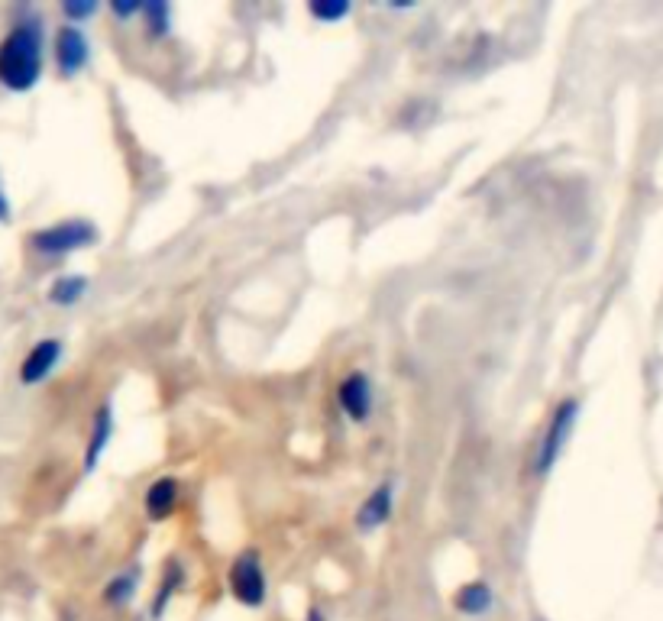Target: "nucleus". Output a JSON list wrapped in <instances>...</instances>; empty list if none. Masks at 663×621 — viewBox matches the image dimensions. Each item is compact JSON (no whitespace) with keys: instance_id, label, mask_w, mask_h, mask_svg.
<instances>
[{"instance_id":"obj_1","label":"nucleus","mask_w":663,"mask_h":621,"mask_svg":"<svg viewBox=\"0 0 663 621\" xmlns=\"http://www.w3.org/2000/svg\"><path fill=\"white\" fill-rule=\"evenodd\" d=\"M46 68V26L30 13L10 26L0 39V85L13 94H26L39 85Z\"/></svg>"},{"instance_id":"obj_2","label":"nucleus","mask_w":663,"mask_h":621,"mask_svg":"<svg viewBox=\"0 0 663 621\" xmlns=\"http://www.w3.org/2000/svg\"><path fill=\"white\" fill-rule=\"evenodd\" d=\"M98 240H101L98 224H91L88 217H68V220H59V224L33 230L30 233V250L39 253V256H46V259H59V256L91 250Z\"/></svg>"},{"instance_id":"obj_3","label":"nucleus","mask_w":663,"mask_h":621,"mask_svg":"<svg viewBox=\"0 0 663 621\" xmlns=\"http://www.w3.org/2000/svg\"><path fill=\"white\" fill-rule=\"evenodd\" d=\"M576 418H579V398H563V402L554 408V414H550L544 437L537 440V450L531 460L534 476H547L550 469L557 466L560 453L566 450V440H570L573 427H576Z\"/></svg>"},{"instance_id":"obj_4","label":"nucleus","mask_w":663,"mask_h":621,"mask_svg":"<svg viewBox=\"0 0 663 621\" xmlns=\"http://www.w3.org/2000/svg\"><path fill=\"white\" fill-rule=\"evenodd\" d=\"M230 592L246 609H259V605L266 602L269 596L266 570H262V560L253 550H243V554L230 563Z\"/></svg>"},{"instance_id":"obj_5","label":"nucleus","mask_w":663,"mask_h":621,"mask_svg":"<svg viewBox=\"0 0 663 621\" xmlns=\"http://www.w3.org/2000/svg\"><path fill=\"white\" fill-rule=\"evenodd\" d=\"M52 59H55V72L59 78H75L88 68L91 62V43L81 26L62 23L52 36Z\"/></svg>"},{"instance_id":"obj_6","label":"nucleus","mask_w":663,"mask_h":621,"mask_svg":"<svg viewBox=\"0 0 663 621\" xmlns=\"http://www.w3.org/2000/svg\"><path fill=\"white\" fill-rule=\"evenodd\" d=\"M62 353H65V343L59 337H43L39 343H33L30 353H26L20 363V382L23 385L46 382L55 372V366L62 363Z\"/></svg>"},{"instance_id":"obj_7","label":"nucleus","mask_w":663,"mask_h":621,"mask_svg":"<svg viewBox=\"0 0 663 621\" xmlns=\"http://www.w3.org/2000/svg\"><path fill=\"white\" fill-rule=\"evenodd\" d=\"M372 398H376L372 395V379L366 376L363 369L350 372V376L337 385V402H340L343 414H347V418L356 421V424H363L372 414Z\"/></svg>"},{"instance_id":"obj_8","label":"nucleus","mask_w":663,"mask_h":621,"mask_svg":"<svg viewBox=\"0 0 663 621\" xmlns=\"http://www.w3.org/2000/svg\"><path fill=\"white\" fill-rule=\"evenodd\" d=\"M392 512H395V486L392 482H382V486H376L363 499L353 521L363 534H372V531H379L382 524H389Z\"/></svg>"},{"instance_id":"obj_9","label":"nucleus","mask_w":663,"mask_h":621,"mask_svg":"<svg viewBox=\"0 0 663 621\" xmlns=\"http://www.w3.org/2000/svg\"><path fill=\"white\" fill-rule=\"evenodd\" d=\"M178 495H182V486H178L175 476H162L143 495V508L149 521H165L178 505Z\"/></svg>"},{"instance_id":"obj_10","label":"nucleus","mask_w":663,"mask_h":621,"mask_svg":"<svg viewBox=\"0 0 663 621\" xmlns=\"http://www.w3.org/2000/svg\"><path fill=\"white\" fill-rule=\"evenodd\" d=\"M110 437H114V408L101 405L98 411H94V421H91V437L85 447V473H94V469H98Z\"/></svg>"},{"instance_id":"obj_11","label":"nucleus","mask_w":663,"mask_h":621,"mask_svg":"<svg viewBox=\"0 0 663 621\" xmlns=\"http://www.w3.org/2000/svg\"><path fill=\"white\" fill-rule=\"evenodd\" d=\"M495 605V592L489 583H482V579H473V583H463L457 592H453V609L460 615H469V618H482L489 615Z\"/></svg>"},{"instance_id":"obj_12","label":"nucleus","mask_w":663,"mask_h":621,"mask_svg":"<svg viewBox=\"0 0 663 621\" xmlns=\"http://www.w3.org/2000/svg\"><path fill=\"white\" fill-rule=\"evenodd\" d=\"M88 288H91L88 275H78V272L75 275H59V279L49 285V301L55 308H72L88 295Z\"/></svg>"},{"instance_id":"obj_13","label":"nucleus","mask_w":663,"mask_h":621,"mask_svg":"<svg viewBox=\"0 0 663 621\" xmlns=\"http://www.w3.org/2000/svg\"><path fill=\"white\" fill-rule=\"evenodd\" d=\"M143 23H146V36L149 39H165L172 33L175 17H172V4L165 0H153V4H143Z\"/></svg>"},{"instance_id":"obj_14","label":"nucleus","mask_w":663,"mask_h":621,"mask_svg":"<svg viewBox=\"0 0 663 621\" xmlns=\"http://www.w3.org/2000/svg\"><path fill=\"white\" fill-rule=\"evenodd\" d=\"M136 583H140V573L136 570H127V573H117L110 583L104 586V602L107 605H127L136 592Z\"/></svg>"},{"instance_id":"obj_15","label":"nucleus","mask_w":663,"mask_h":621,"mask_svg":"<svg viewBox=\"0 0 663 621\" xmlns=\"http://www.w3.org/2000/svg\"><path fill=\"white\" fill-rule=\"evenodd\" d=\"M308 13L317 20V23H340V20H347L350 13H353V7L347 4V0H311L308 4Z\"/></svg>"},{"instance_id":"obj_16","label":"nucleus","mask_w":663,"mask_h":621,"mask_svg":"<svg viewBox=\"0 0 663 621\" xmlns=\"http://www.w3.org/2000/svg\"><path fill=\"white\" fill-rule=\"evenodd\" d=\"M98 13H101L98 0H62V17H65V23H72V26H81L85 20L98 17Z\"/></svg>"},{"instance_id":"obj_17","label":"nucleus","mask_w":663,"mask_h":621,"mask_svg":"<svg viewBox=\"0 0 663 621\" xmlns=\"http://www.w3.org/2000/svg\"><path fill=\"white\" fill-rule=\"evenodd\" d=\"M178 583H182V567H169V573H165V583L159 586V599H156V615H162L165 602L172 599V589H178Z\"/></svg>"},{"instance_id":"obj_18","label":"nucleus","mask_w":663,"mask_h":621,"mask_svg":"<svg viewBox=\"0 0 663 621\" xmlns=\"http://www.w3.org/2000/svg\"><path fill=\"white\" fill-rule=\"evenodd\" d=\"M110 13H114L117 20H133V17H140V13H143V4H136V0H130V4H120V0H114V4H110Z\"/></svg>"},{"instance_id":"obj_19","label":"nucleus","mask_w":663,"mask_h":621,"mask_svg":"<svg viewBox=\"0 0 663 621\" xmlns=\"http://www.w3.org/2000/svg\"><path fill=\"white\" fill-rule=\"evenodd\" d=\"M10 217H13V211H10V198H7V191L0 188V224H10Z\"/></svg>"},{"instance_id":"obj_20","label":"nucleus","mask_w":663,"mask_h":621,"mask_svg":"<svg viewBox=\"0 0 663 621\" xmlns=\"http://www.w3.org/2000/svg\"><path fill=\"white\" fill-rule=\"evenodd\" d=\"M305 621H327V615H324V609H321V605H311V609H308V615H305Z\"/></svg>"}]
</instances>
